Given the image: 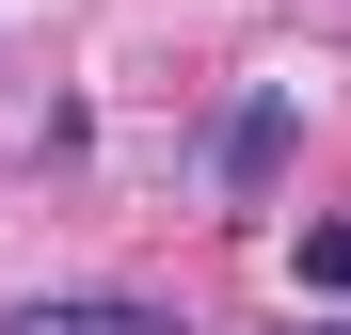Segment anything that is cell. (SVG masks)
Here are the masks:
<instances>
[{"instance_id":"6da1fadb","label":"cell","mask_w":351,"mask_h":335,"mask_svg":"<svg viewBox=\"0 0 351 335\" xmlns=\"http://www.w3.org/2000/svg\"><path fill=\"white\" fill-rule=\"evenodd\" d=\"M287 144H304V80H256V96H240V112L208 128V176H223V208H271Z\"/></svg>"},{"instance_id":"3957f363","label":"cell","mask_w":351,"mask_h":335,"mask_svg":"<svg viewBox=\"0 0 351 335\" xmlns=\"http://www.w3.org/2000/svg\"><path fill=\"white\" fill-rule=\"evenodd\" d=\"M287 271H304V303H351V223H304V240H287Z\"/></svg>"},{"instance_id":"277c9868","label":"cell","mask_w":351,"mask_h":335,"mask_svg":"<svg viewBox=\"0 0 351 335\" xmlns=\"http://www.w3.org/2000/svg\"><path fill=\"white\" fill-rule=\"evenodd\" d=\"M287 335H304V319H287ZM319 335H351V319H319Z\"/></svg>"},{"instance_id":"7a4b0ae2","label":"cell","mask_w":351,"mask_h":335,"mask_svg":"<svg viewBox=\"0 0 351 335\" xmlns=\"http://www.w3.org/2000/svg\"><path fill=\"white\" fill-rule=\"evenodd\" d=\"M0 335H176V303H128V288H48V303H16Z\"/></svg>"}]
</instances>
